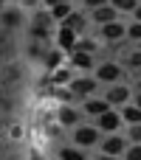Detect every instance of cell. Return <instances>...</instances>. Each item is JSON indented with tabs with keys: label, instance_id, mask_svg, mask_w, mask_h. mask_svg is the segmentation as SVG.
<instances>
[{
	"label": "cell",
	"instance_id": "obj_1",
	"mask_svg": "<svg viewBox=\"0 0 141 160\" xmlns=\"http://www.w3.org/2000/svg\"><path fill=\"white\" fill-rule=\"evenodd\" d=\"M51 28H54V17H51L48 11H37L34 20H31V37L42 42V39L51 37Z\"/></svg>",
	"mask_w": 141,
	"mask_h": 160
},
{
	"label": "cell",
	"instance_id": "obj_2",
	"mask_svg": "<svg viewBox=\"0 0 141 160\" xmlns=\"http://www.w3.org/2000/svg\"><path fill=\"white\" fill-rule=\"evenodd\" d=\"M73 143H79V149L96 146L99 143V127H76L73 129Z\"/></svg>",
	"mask_w": 141,
	"mask_h": 160
},
{
	"label": "cell",
	"instance_id": "obj_3",
	"mask_svg": "<svg viewBox=\"0 0 141 160\" xmlns=\"http://www.w3.org/2000/svg\"><path fill=\"white\" fill-rule=\"evenodd\" d=\"M122 76H124V70H122V65H116V62H102V65L96 68V82H110V84H116Z\"/></svg>",
	"mask_w": 141,
	"mask_h": 160
},
{
	"label": "cell",
	"instance_id": "obj_4",
	"mask_svg": "<svg viewBox=\"0 0 141 160\" xmlns=\"http://www.w3.org/2000/svg\"><path fill=\"white\" fill-rule=\"evenodd\" d=\"M96 79H88V76H79V79H71L68 82V90H71V96H79V98H85V96H90L93 90H96Z\"/></svg>",
	"mask_w": 141,
	"mask_h": 160
},
{
	"label": "cell",
	"instance_id": "obj_5",
	"mask_svg": "<svg viewBox=\"0 0 141 160\" xmlns=\"http://www.w3.org/2000/svg\"><path fill=\"white\" fill-rule=\"evenodd\" d=\"M96 127H99V132H116L122 127V112L105 110L102 115H96Z\"/></svg>",
	"mask_w": 141,
	"mask_h": 160
},
{
	"label": "cell",
	"instance_id": "obj_6",
	"mask_svg": "<svg viewBox=\"0 0 141 160\" xmlns=\"http://www.w3.org/2000/svg\"><path fill=\"white\" fill-rule=\"evenodd\" d=\"M105 98H107V104L113 107V104H124V101H130V98H133V93H130V87H127V84H113V87L107 90V96H105Z\"/></svg>",
	"mask_w": 141,
	"mask_h": 160
},
{
	"label": "cell",
	"instance_id": "obj_7",
	"mask_svg": "<svg viewBox=\"0 0 141 160\" xmlns=\"http://www.w3.org/2000/svg\"><path fill=\"white\" fill-rule=\"evenodd\" d=\"M102 37H105L107 42H116V39H122V37H124V22H119V20L102 22Z\"/></svg>",
	"mask_w": 141,
	"mask_h": 160
},
{
	"label": "cell",
	"instance_id": "obj_8",
	"mask_svg": "<svg viewBox=\"0 0 141 160\" xmlns=\"http://www.w3.org/2000/svg\"><path fill=\"white\" fill-rule=\"evenodd\" d=\"M99 146H102V155H122L127 143H124V138H119V135H110V138H105Z\"/></svg>",
	"mask_w": 141,
	"mask_h": 160
},
{
	"label": "cell",
	"instance_id": "obj_9",
	"mask_svg": "<svg viewBox=\"0 0 141 160\" xmlns=\"http://www.w3.org/2000/svg\"><path fill=\"white\" fill-rule=\"evenodd\" d=\"M93 20L102 25V22H110V20H119V11L110 6V3H102V6H96L93 8Z\"/></svg>",
	"mask_w": 141,
	"mask_h": 160
},
{
	"label": "cell",
	"instance_id": "obj_10",
	"mask_svg": "<svg viewBox=\"0 0 141 160\" xmlns=\"http://www.w3.org/2000/svg\"><path fill=\"white\" fill-rule=\"evenodd\" d=\"M73 42H76V31H71V28L62 25V28L57 31V48H59V51H71Z\"/></svg>",
	"mask_w": 141,
	"mask_h": 160
},
{
	"label": "cell",
	"instance_id": "obj_11",
	"mask_svg": "<svg viewBox=\"0 0 141 160\" xmlns=\"http://www.w3.org/2000/svg\"><path fill=\"white\" fill-rule=\"evenodd\" d=\"M71 65L73 68H79V70H90L93 68V56L90 53H85V51H71Z\"/></svg>",
	"mask_w": 141,
	"mask_h": 160
},
{
	"label": "cell",
	"instance_id": "obj_12",
	"mask_svg": "<svg viewBox=\"0 0 141 160\" xmlns=\"http://www.w3.org/2000/svg\"><path fill=\"white\" fill-rule=\"evenodd\" d=\"M57 121H59L62 127H76V124H79V112H76L73 107H59V110H57Z\"/></svg>",
	"mask_w": 141,
	"mask_h": 160
},
{
	"label": "cell",
	"instance_id": "obj_13",
	"mask_svg": "<svg viewBox=\"0 0 141 160\" xmlns=\"http://www.w3.org/2000/svg\"><path fill=\"white\" fill-rule=\"evenodd\" d=\"M105 110H110L107 98H88V101H85V112H88V115H93V118H96V115H102Z\"/></svg>",
	"mask_w": 141,
	"mask_h": 160
},
{
	"label": "cell",
	"instance_id": "obj_14",
	"mask_svg": "<svg viewBox=\"0 0 141 160\" xmlns=\"http://www.w3.org/2000/svg\"><path fill=\"white\" fill-rule=\"evenodd\" d=\"M0 22H3L6 28H17V25H23V14H20V8H6L3 17H0Z\"/></svg>",
	"mask_w": 141,
	"mask_h": 160
},
{
	"label": "cell",
	"instance_id": "obj_15",
	"mask_svg": "<svg viewBox=\"0 0 141 160\" xmlns=\"http://www.w3.org/2000/svg\"><path fill=\"white\" fill-rule=\"evenodd\" d=\"M59 25H65V28H71V31H76V34H79V31L85 28V17H82L79 11H71L65 20H59Z\"/></svg>",
	"mask_w": 141,
	"mask_h": 160
},
{
	"label": "cell",
	"instance_id": "obj_16",
	"mask_svg": "<svg viewBox=\"0 0 141 160\" xmlns=\"http://www.w3.org/2000/svg\"><path fill=\"white\" fill-rule=\"evenodd\" d=\"M73 8H71V0L68 3H57V6H48V14L54 17V22H59V20H65L68 14H71Z\"/></svg>",
	"mask_w": 141,
	"mask_h": 160
},
{
	"label": "cell",
	"instance_id": "obj_17",
	"mask_svg": "<svg viewBox=\"0 0 141 160\" xmlns=\"http://www.w3.org/2000/svg\"><path fill=\"white\" fill-rule=\"evenodd\" d=\"M71 79H73V76H71L68 68H54V70H51V82H54V84H68Z\"/></svg>",
	"mask_w": 141,
	"mask_h": 160
},
{
	"label": "cell",
	"instance_id": "obj_18",
	"mask_svg": "<svg viewBox=\"0 0 141 160\" xmlns=\"http://www.w3.org/2000/svg\"><path fill=\"white\" fill-rule=\"evenodd\" d=\"M122 121H130V124H141V107H136V104L124 107V112H122Z\"/></svg>",
	"mask_w": 141,
	"mask_h": 160
},
{
	"label": "cell",
	"instance_id": "obj_19",
	"mask_svg": "<svg viewBox=\"0 0 141 160\" xmlns=\"http://www.w3.org/2000/svg\"><path fill=\"white\" fill-rule=\"evenodd\" d=\"M59 160H88V158H85V152H82V149L65 146V149H59Z\"/></svg>",
	"mask_w": 141,
	"mask_h": 160
},
{
	"label": "cell",
	"instance_id": "obj_20",
	"mask_svg": "<svg viewBox=\"0 0 141 160\" xmlns=\"http://www.w3.org/2000/svg\"><path fill=\"white\" fill-rule=\"evenodd\" d=\"M107 3H110V6H113L119 14H124V11H133V8L138 6V0H107Z\"/></svg>",
	"mask_w": 141,
	"mask_h": 160
},
{
	"label": "cell",
	"instance_id": "obj_21",
	"mask_svg": "<svg viewBox=\"0 0 141 160\" xmlns=\"http://www.w3.org/2000/svg\"><path fill=\"white\" fill-rule=\"evenodd\" d=\"M62 65V51L57 48V51H48V56H45V68L48 70H54V68H59Z\"/></svg>",
	"mask_w": 141,
	"mask_h": 160
},
{
	"label": "cell",
	"instance_id": "obj_22",
	"mask_svg": "<svg viewBox=\"0 0 141 160\" xmlns=\"http://www.w3.org/2000/svg\"><path fill=\"white\" fill-rule=\"evenodd\" d=\"M73 48H76V51H85V53H93V51H96V42H93V39H76ZM73 48H71V51H73Z\"/></svg>",
	"mask_w": 141,
	"mask_h": 160
},
{
	"label": "cell",
	"instance_id": "obj_23",
	"mask_svg": "<svg viewBox=\"0 0 141 160\" xmlns=\"http://www.w3.org/2000/svg\"><path fill=\"white\" fill-rule=\"evenodd\" d=\"M124 160H141V143H133V146H124Z\"/></svg>",
	"mask_w": 141,
	"mask_h": 160
},
{
	"label": "cell",
	"instance_id": "obj_24",
	"mask_svg": "<svg viewBox=\"0 0 141 160\" xmlns=\"http://www.w3.org/2000/svg\"><path fill=\"white\" fill-rule=\"evenodd\" d=\"M124 34H127L130 39H136V42H138V39H141V22L136 20L133 25H127V28H124Z\"/></svg>",
	"mask_w": 141,
	"mask_h": 160
},
{
	"label": "cell",
	"instance_id": "obj_25",
	"mask_svg": "<svg viewBox=\"0 0 141 160\" xmlns=\"http://www.w3.org/2000/svg\"><path fill=\"white\" fill-rule=\"evenodd\" d=\"M130 138H133L136 143H141V124H133V127H130Z\"/></svg>",
	"mask_w": 141,
	"mask_h": 160
},
{
	"label": "cell",
	"instance_id": "obj_26",
	"mask_svg": "<svg viewBox=\"0 0 141 160\" xmlns=\"http://www.w3.org/2000/svg\"><path fill=\"white\" fill-rule=\"evenodd\" d=\"M130 65H133V68H141V48L130 53Z\"/></svg>",
	"mask_w": 141,
	"mask_h": 160
},
{
	"label": "cell",
	"instance_id": "obj_27",
	"mask_svg": "<svg viewBox=\"0 0 141 160\" xmlns=\"http://www.w3.org/2000/svg\"><path fill=\"white\" fill-rule=\"evenodd\" d=\"M28 51H31V56H42V48H40V45H37V42H34V45H31V48H28Z\"/></svg>",
	"mask_w": 141,
	"mask_h": 160
},
{
	"label": "cell",
	"instance_id": "obj_28",
	"mask_svg": "<svg viewBox=\"0 0 141 160\" xmlns=\"http://www.w3.org/2000/svg\"><path fill=\"white\" fill-rule=\"evenodd\" d=\"M102 3H107V0H85L88 8H96V6H102Z\"/></svg>",
	"mask_w": 141,
	"mask_h": 160
},
{
	"label": "cell",
	"instance_id": "obj_29",
	"mask_svg": "<svg viewBox=\"0 0 141 160\" xmlns=\"http://www.w3.org/2000/svg\"><path fill=\"white\" fill-rule=\"evenodd\" d=\"M99 160H122L119 155H99Z\"/></svg>",
	"mask_w": 141,
	"mask_h": 160
},
{
	"label": "cell",
	"instance_id": "obj_30",
	"mask_svg": "<svg viewBox=\"0 0 141 160\" xmlns=\"http://www.w3.org/2000/svg\"><path fill=\"white\" fill-rule=\"evenodd\" d=\"M133 14H136V20H138V22H141V3H138V6H136V8H133Z\"/></svg>",
	"mask_w": 141,
	"mask_h": 160
},
{
	"label": "cell",
	"instance_id": "obj_31",
	"mask_svg": "<svg viewBox=\"0 0 141 160\" xmlns=\"http://www.w3.org/2000/svg\"><path fill=\"white\" fill-rule=\"evenodd\" d=\"M57 3H68V0H45V6H57Z\"/></svg>",
	"mask_w": 141,
	"mask_h": 160
},
{
	"label": "cell",
	"instance_id": "obj_32",
	"mask_svg": "<svg viewBox=\"0 0 141 160\" xmlns=\"http://www.w3.org/2000/svg\"><path fill=\"white\" fill-rule=\"evenodd\" d=\"M133 104H136V107H141V96H136V98H133Z\"/></svg>",
	"mask_w": 141,
	"mask_h": 160
},
{
	"label": "cell",
	"instance_id": "obj_33",
	"mask_svg": "<svg viewBox=\"0 0 141 160\" xmlns=\"http://www.w3.org/2000/svg\"><path fill=\"white\" fill-rule=\"evenodd\" d=\"M31 160H42V158H40V155H34V158H31Z\"/></svg>",
	"mask_w": 141,
	"mask_h": 160
},
{
	"label": "cell",
	"instance_id": "obj_34",
	"mask_svg": "<svg viewBox=\"0 0 141 160\" xmlns=\"http://www.w3.org/2000/svg\"><path fill=\"white\" fill-rule=\"evenodd\" d=\"M138 48H141V39H138Z\"/></svg>",
	"mask_w": 141,
	"mask_h": 160
},
{
	"label": "cell",
	"instance_id": "obj_35",
	"mask_svg": "<svg viewBox=\"0 0 141 160\" xmlns=\"http://www.w3.org/2000/svg\"><path fill=\"white\" fill-rule=\"evenodd\" d=\"M25 3H31V0H25Z\"/></svg>",
	"mask_w": 141,
	"mask_h": 160
},
{
	"label": "cell",
	"instance_id": "obj_36",
	"mask_svg": "<svg viewBox=\"0 0 141 160\" xmlns=\"http://www.w3.org/2000/svg\"><path fill=\"white\" fill-rule=\"evenodd\" d=\"M138 3H141V0H138Z\"/></svg>",
	"mask_w": 141,
	"mask_h": 160
}]
</instances>
